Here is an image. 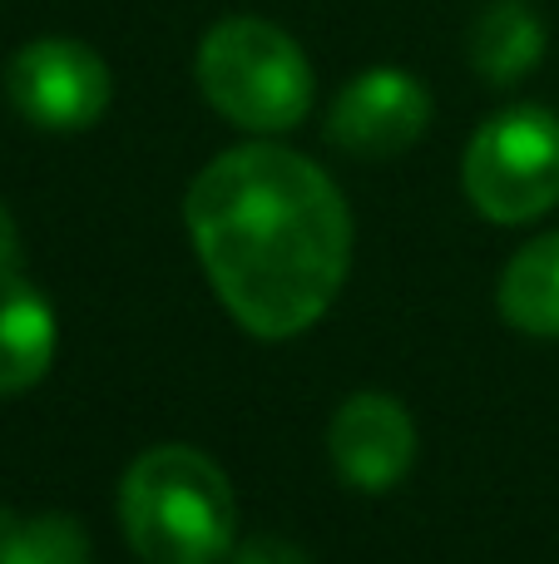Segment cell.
Masks as SVG:
<instances>
[{"label":"cell","mask_w":559,"mask_h":564,"mask_svg":"<svg viewBox=\"0 0 559 564\" xmlns=\"http://www.w3.org/2000/svg\"><path fill=\"white\" fill-rule=\"evenodd\" d=\"M184 224L228 317L263 341L313 327L352 268L342 188L307 154L267 139L218 154L188 184Z\"/></svg>","instance_id":"1"},{"label":"cell","mask_w":559,"mask_h":564,"mask_svg":"<svg viewBox=\"0 0 559 564\" xmlns=\"http://www.w3.org/2000/svg\"><path fill=\"white\" fill-rule=\"evenodd\" d=\"M119 525L144 564H228L238 500L204 451L149 446L119 480Z\"/></svg>","instance_id":"2"},{"label":"cell","mask_w":559,"mask_h":564,"mask_svg":"<svg viewBox=\"0 0 559 564\" xmlns=\"http://www.w3.org/2000/svg\"><path fill=\"white\" fill-rule=\"evenodd\" d=\"M194 79L204 99L248 134H287L313 109V65L283 25L263 15H228L198 40Z\"/></svg>","instance_id":"3"},{"label":"cell","mask_w":559,"mask_h":564,"mask_svg":"<svg viewBox=\"0 0 559 564\" xmlns=\"http://www.w3.org/2000/svg\"><path fill=\"white\" fill-rule=\"evenodd\" d=\"M461 188L481 218L501 228L535 224L559 204V115L545 105H511L471 134Z\"/></svg>","instance_id":"4"},{"label":"cell","mask_w":559,"mask_h":564,"mask_svg":"<svg viewBox=\"0 0 559 564\" xmlns=\"http://www.w3.org/2000/svg\"><path fill=\"white\" fill-rule=\"evenodd\" d=\"M6 95L20 119L50 134H79L99 124L114 99V75L85 40L45 35L30 40L6 65Z\"/></svg>","instance_id":"5"},{"label":"cell","mask_w":559,"mask_h":564,"mask_svg":"<svg viewBox=\"0 0 559 564\" xmlns=\"http://www.w3.org/2000/svg\"><path fill=\"white\" fill-rule=\"evenodd\" d=\"M431 124V95L406 69H366L327 109V134L357 159H396Z\"/></svg>","instance_id":"6"},{"label":"cell","mask_w":559,"mask_h":564,"mask_svg":"<svg viewBox=\"0 0 559 564\" xmlns=\"http://www.w3.org/2000/svg\"><path fill=\"white\" fill-rule=\"evenodd\" d=\"M327 451L347 486L392 490L416 460L412 411L382 391H357L337 406L332 426H327Z\"/></svg>","instance_id":"7"},{"label":"cell","mask_w":559,"mask_h":564,"mask_svg":"<svg viewBox=\"0 0 559 564\" xmlns=\"http://www.w3.org/2000/svg\"><path fill=\"white\" fill-rule=\"evenodd\" d=\"M55 307L20 273H0V397L30 391L55 361Z\"/></svg>","instance_id":"8"},{"label":"cell","mask_w":559,"mask_h":564,"mask_svg":"<svg viewBox=\"0 0 559 564\" xmlns=\"http://www.w3.org/2000/svg\"><path fill=\"white\" fill-rule=\"evenodd\" d=\"M545 59V20L530 0H491L471 25V65L491 85H520Z\"/></svg>","instance_id":"9"},{"label":"cell","mask_w":559,"mask_h":564,"mask_svg":"<svg viewBox=\"0 0 559 564\" xmlns=\"http://www.w3.org/2000/svg\"><path fill=\"white\" fill-rule=\"evenodd\" d=\"M501 317L525 337H559V234H540L505 263Z\"/></svg>","instance_id":"10"},{"label":"cell","mask_w":559,"mask_h":564,"mask_svg":"<svg viewBox=\"0 0 559 564\" xmlns=\"http://www.w3.org/2000/svg\"><path fill=\"white\" fill-rule=\"evenodd\" d=\"M0 564H89V535L69 516H20L0 506Z\"/></svg>","instance_id":"11"},{"label":"cell","mask_w":559,"mask_h":564,"mask_svg":"<svg viewBox=\"0 0 559 564\" xmlns=\"http://www.w3.org/2000/svg\"><path fill=\"white\" fill-rule=\"evenodd\" d=\"M228 564H307V555L293 545V540H277V535H253L233 550Z\"/></svg>","instance_id":"12"},{"label":"cell","mask_w":559,"mask_h":564,"mask_svg":"<svg viewBox=\"0 0 559 564\" xmlns=\"http://www.w3.org/2000/svg\"><path fill=\"white\" fill-rule=\"evenodd\" d=\"M20 268V228L10 218V208L0 204V273H15Z\"/></svg>","instance_id":"13"}]
</instances>
